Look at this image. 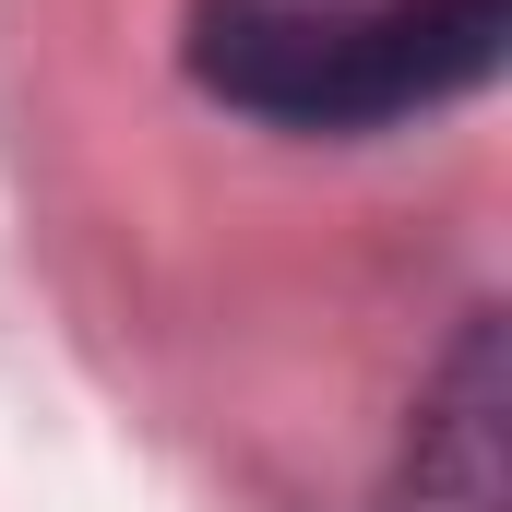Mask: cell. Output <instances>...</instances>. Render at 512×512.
Segmentation results:
<instances>
[{
  "label": "cell",
  "mask_w": 512,
  "mask_h": 512,
  "mask_svg": "<svg viewBox=\"0 0 512 512\" xmlns=\"http://www.w3.org/2000/svg\"><path fill=\"white\" fill-rule=\"evenodd\" d=\"M393 512H501V310L477 298L405 405Z\"/></svg>",
  "instance_id": "7a4b0ae2"
},
{
  "label": "cell",
  "mask_w": 512,
  "mask_h": 512,
  "mask_svg": "<svg viewBox=\"0 0 512 512\" xmlns=\"http://www.w3.org/2000/svg\"><path fill=\"white\" fill-rule=\"evenodd\" d=\"M501 36L512 0H191L179 84L286 143H370L465 108Z\"/></svg>",
  "instance_id": "6da1fadb"
}]
</instances>
